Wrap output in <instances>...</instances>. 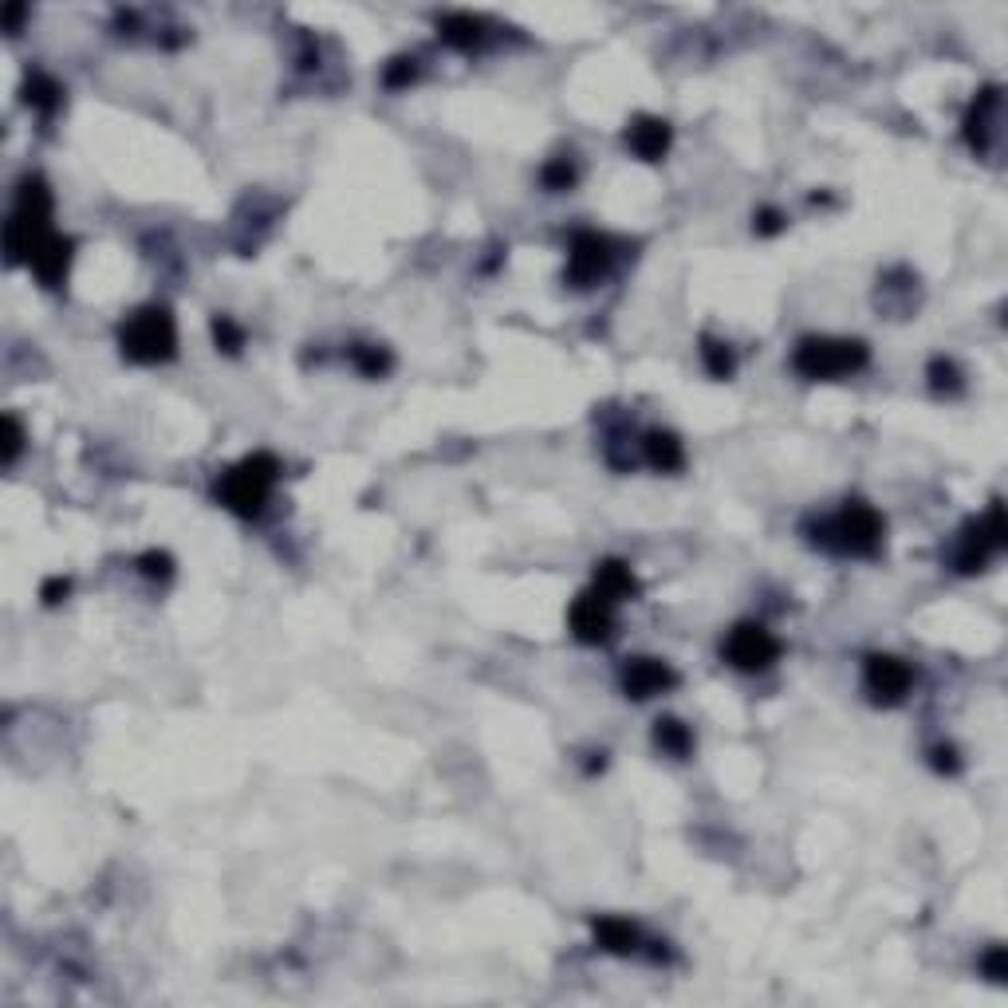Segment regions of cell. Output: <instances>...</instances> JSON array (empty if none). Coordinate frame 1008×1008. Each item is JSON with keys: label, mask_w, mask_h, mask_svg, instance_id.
<instances>
[{"label": "cell", "mask_w": 1008, "mask_h": 1008, "mask_svg": "<svg viewBox=\"0 0 1008 1008\" xmlns=\"http://www.w3.org/2000/svg\"><path fill=\"white\" fill-rule=\"evenodd\" d=\"M567 623H571V634H575L579 642H607V638H611V627H615L611 599H603L599 591L579 595V599L571 603Z\"/></svg>", "instance_id": "cell-7"}, {"label": "cell", "mask_w": 1008, "mask_h": 1008, "mask_svg": "<svg viewBox=\"0 0 1008 1008\" xmlns=\"http://www.w3.org/2000/svg\"><path fill=\"white\" fill-rule=\"evenodd\" d=\"M627 142L638 158L658 162V158L666 154V146H670V126L662 123V119H650V115H646V119H634L627 130Z\"/></svg>", "instance_id": "cell-11"}, {"label": "cell", "mask_w": 1008, "mask_h": 1008, "mask_svg": "<svg viewBox=\"0 0 1008 1008\" xmlns=\"http://www.w3.org/2000/svg\"><path fill=\"white\" fill-rule=\"evenodd\" d=\"M819 532H823L819 540L843 556H875L882 544V516L871 504H847Z\"/></svg>", "instance_id": "cell-2"}, {"label": "cell", "mask_w": 1008, "mask_h": 1008, "mask_svg": "<svg viewBox=\"0 0 1008 1008\" xmlns=\"http://www.w3.org/2000/svg\"><path fill=\"white\" fill-rule=\"evenodd\" d=\"M615 252H611V241L599 237V233H579L571 241V252H567V280L575 288H591L607 276Z\"/></svg>", "instance_id": "cell-5"}, {"label": "cell", "mask_w": 1008, "mask_h": 1008, "mask_svg": "<svg viewBox=\"0 0 1008 1008\" xmlns=\"http://www.w3.org/2000/svg\"><path fill=\"white\" fill-rule=\"evenodd\" d=\"M595 591H599L603 599L619 603V599H630V595L638 591V583H634V575H630L627 564H619V560H607V564L595 567Z\"/></svg>", "instance_id": "cell-13"}, {"label": "cell", "mask_w": 1008, "mask_h": 1008, "mask_svg": "<svg viewBox=\"0 0 1008 1008\" xmlns=\"http://www.w3.org/2000/svg\"><path fill=\"white\" fill-rule=\"evenodd\" d=\"M351 359H355V367L363 371V375H371V378H378V375H386L390 371V355L386 351H378V347H355L351 351Z\"/></svg>", "instance_id": "cell-20"}, {"label": "cell", "mask_w": 1008, "mask_h": 1008, "mask_svg": "<svg viewBox=\"0 0 1008 1008\" xmlns=\"http://www.w3.org/2000/svg\"><path fill=\"white\" fill-rule=\"evenodd\" d=\"M213 335H217V347H225V351H237V347H241V339H245V335H241V327H237L233 319H225V315L213 323Z\"/></svg>", "instance_id": "cell-22"}, {"label": "cell", "mask_w": 1008, "mask_h": 1008, "mask_svg": "<svg viewBox=\"0 0 1008 1008\" xmlns=\"http://www.w3.org/2000/svg\"><path fill=\"white\" fill-rule=\"evenodd\" d=\"M595 938L611 953H634L638 949V930L630 922H623V918H599L595 922Z\"/></svg>", "instance_id": "cell-16"}, {"label": "cell", "mask_w": 1008, "mask_h": 1008, "mask_svg": "<svg viewBox=\"0 0 1008 1008\" xmlns=\"http://www.w3.org/2000/svg\"><path fill=\"white\" fill-rule=\"evenodd\" d=\"M997 115H1001V91L989 87V91L977 95V103H973V111H969V119H965V134H969V142H973L977 150H985V134L993 130Z\"/></svg>", "instance_id": "cell-12"}, {"label": "cell", "mask_w": 1008, "mask_h": 1008, "mask_svg": "<svg viewBox=\"0 0 1008 1008\" xmlns=\"http://www.w3.org/2000/svg\"><path fill=\"white\" fill-rule=\"evenodd\" d=\"M438 28H441V40H445L449 48H461V52L477 48V44H481V36H485V32H481L485 24H481L477 16H465V12H457V16H445Z\"/></svg>", "instance_id": "cell-14"}, {"label": "cell", "mask_w": 1008, "mask_h": 1008, "mask_svg": "<svg viewBox=\"0 0 1008 1008\" xmlns=\"http://www.w3.org/2000/svg\"><path fill=\"white\" fill-rule=\"evenodd\" d=\"M276 473H280V465H276L272 453H252L237 469L225 473V481L217 485V497L237 516H256L268 501L272 485H276Z\"/></svg>", "instance_id": "cell-1"}, {"label": "cell", "mask_w": 1008, "mask_h": 1008, "mask_svg": "<svg viewBox=\"0 0 1008 1008\" xmlns=\"http://www.w3.org/2000/svg\"><path fill=\"white\" fill-rule=\"evenodd\" d=\"M756 229H760V233H776V229H780V213H776V209H764L760 221H756Z\"/></svg>", "instance_id": "cell-28"}, {"label": "cell", "mask_w": 1008, "mask_h": 1008, "mask_svg": "<svg viewBox=\"0 0 1008 1008\" xmlns=\"http://www.w3.org/2000/svg\"><path fill=\"white\" fill-rule=\"evenodd\" d=\"M24 91H28V103L40 107V111H56V103H60V87H56V79H48V75H32Z\"/></svg>", "instance_id": "cell-19"}, {"label": "cell", "mask_w": 1008, "mask_h": 1008, "mask_svg": "<svg viewBox=\"0 0 1008 1008\" xmlns=\"http://www.w3.org/2000/svg\"><path fill=\"white\" fill-rule=\"evenodd\" d=\"M701 359H705V367H709V375L713 378L733 375V351H729L725 343H717V339H701Z\"/></svg>", "instance_id": "cell-18"}, {"label": "cell", "mask_w": 1008, "mask_h": 1008, "mask_svg": "<svg viewBox=\"0 0 1008 1008\" xmlns=\"http://www.w3.org/2000/svg\"><path fill=\"white\" fill-rule=\"evenodd\" d=\"M178 347V331L166 308H142L123 327V351L134 363H166Z\"/></svg>", "instance_id": "cell-3"}, {"label": "cell", "mask_w": 1008, "mask_h": 1008, "mask_svg": "<svg viewBox=\"0 0 1008 1008\" xmlns=\"http://www.w3.org/2000/svg\"><path fill=\"white\" fill-rule=\"evenodd\" d=\"M792 363L804 378H839L867 363V347L859 339H804Z\"/></svg>", "instance_id": "cell-4"}, {"label": "cell", "mask_w": 1008, "mask_h": 1008, "mask_svg": "<svg viewBox=\"0 0 1008 1008\" xmlns=\"http://www.w3.org/2000/svg\"><path fill=\"white\" fill-rule=\"evenodd\" d=\"M910 682H914L910 666L898 662V658H890V654H875L867 662V690L875 693V701H882V705L902 701L906 690H910Z\"/></svg>", "instance_id": "cell-8"}, {"label": "cell", "mask_w": 1008, "mask_h": 1008, "mask_svg": "<svg viewBox=\"0 0 1008 1008\" xmlns=\"http://www.w3.org/2000/svg\"><path fill=\"white\" fill-rule=\"evenodd\" d=\"M930 375H934V386H938V390H942V386L945 390H957V367H953V363L938 359V363L930 367Z\"/></svg>", "instance_id": "cell-24"}, {"label": "cell", "mask_w": 1008, "mask_h": 1008, "mask_svg": "<svg viewBox=\"0 0 1008 1008\" xmlns=\"http://www.w3.org/2000/svg\"><path fill=\"white\" fill-rule=\"evenodd\" d=\"M4 430H8V441H4V461H16V453H20V422L16 418H4Z\"/></svg>", "instance_id": "cell-25"}, {"label": "cell", "mask_w": 1008, "mask_h": 1008, "mask_svg": "<svg viewBox=\"0 0 1008 1008\" xmlns=\"http://www.w3.org/2000/svg\"><path fill=\"white\" fill-rule=\"evenodd\" d=\"M571 182H575V170H571L567 158H556V162L544 166V186L548 189H567Z\"/></svg>", "instance_id": "cell-21"}, {"label": "cell", "mask_w": 1008, "mask_h": 1008, "mask_svg": "<svg viewBox=\"0 0 1008 1008\" xmlns=\"http://www.w3.org/2000/svg\"><path fill=\"white\" fill-rule=\"evenodd\" d=\"M646 461L654 465V469H662V473H674V469H682V461H686V453H682V441L674 438V434H650L646 438Z\"/></svg>", "instance_id": "cell-15"}, {"label": "cell", "mask_w": 1008, "mask_h": 1008, "mask_svg": "<svg viewBox=\"0 0 1008 1008\" xmlns=\"http://www.w3.org/2000/svg\"><path fill=\"white\" fill-rule=\"evenodd\" d=\"M654 741H658L662 753H670V756H686L693 749V733L678 721V717H662L658 729H654Z\"/></svg>", "instance_id": "cell-17"}, {"label": "cell", "mask_w": 1008, "mask_h": 1008, "mask_svg": "<svg viewBox=\"0 0 1008 1008\" xmlns=\"http://www.w3.org/2000/svg\"><path fill=\"white\" fill-rule=\"evenodd\" d=\"M142 571L146 575H170V556H162V552H150V556H142Z\"/></svg>", "instance_id": "cell-26"}, {"label": "cell", "mask_w": 1008, "mask_h": 1008, "mask_svg": "<svg viewBox=\"0 0 1008 1008\" xmlns=\"http://www.w3.org/2000/svg\"><path fill=\"white\" fill-rule=\"evenodd\" d=\"M60 595H67V579H52V583L44 587V599H48V603H60Z\"/></svg>", "instance_id": "cell-29"}, {"label": "cell", "mask_w": 1008, "mask_h": 1008, "mask_svg": "<svg viewBox=\"0 0 1008 1008\" xmlns=\"http://www.w3.org/2000/svg\"><path fill=\"white\" fill-rule=\"evenodd\" d=\"M776 654H780V642H776L764 627H756V623H745V627H737L725 638V658H729L737 670H749V674L772 666Z\"/></svg>", "instance_id": "cell-6"}, {"label": "cell", "mask_w": 1008, "mask_h": 1008, "mask_svg": "<svg viewBox=\"0 0 1008 1008\" xmlns=\"http://www.w3.org/2000/svg\"><path fill=\"white\" fill-rule=\"evenodd\" d=\"M67 260H71V245L56 237V233H44L32 249H28V264H32V272L48 284V288H56L63 276H67Z\"/></svg>", "instance_id": "cell-10"}, {"label": "cell", "mask_w": 1008, "mask_h": 1008, "mask_svg": "<svg viewBox=\"0 0 1008 1008\" xmlns=\"http://www.w3.org/2000/svg\"><path fill=\"white\" fill-rule=\"evenodd\" d=\"M414 63L418 60H406V56H402V60H394L390 67H386V83H390V87H406V83L418 75V67H414Z\"/></svg>", "instance_id": "cell-23"}, {"label": "cell", "mask_w": 1008, "mask_h": 1008, "mask_svg": "<svg viewBox=\"0 0 1008 1008\" xmlns=\"http://www.w3.org/2000/svg\"><path fill=\"white\" fill-rule=\"evenodd\" d=\"M985 969H989L993 981H1005V949H993V953L985 957Z\"/></svg>", "instance_id": "cell-27"}, {"label": "cell", "mask_w": 1008, "mask_h": 1008, "mask_svg": "<svg viewBox=\"0 0 1008 1008\" xmlns=\"http://www.w3.org/2000/svg\"><path fill=\"white\" fill-rule=\"evenodd\" d=\"M674 682H678L674 670H670L666 662H658V658H630L627 670H623V690H627V697H634V701H646V697H654V693H666Z\"/></svg>", "instance_id": "cell-9"}]
</instances>
